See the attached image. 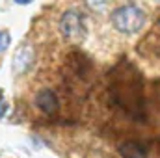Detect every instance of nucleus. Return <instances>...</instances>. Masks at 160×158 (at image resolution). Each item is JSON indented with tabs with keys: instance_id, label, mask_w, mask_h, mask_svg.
<instances>
[{
	"instance_id": "nucleus-1",
	"label": "nucleus",
	"mask_w": 160,
	"mask_h": 158,
	"mask_svg": "<svg viewBox=\"0 0 160 158\" xmlns=\"http://www.w3.org/2000/svg\"><path fill=\"white\" fill-rule=\"evenodd\" d=\"M108 104L128 121H147V101L143 95L142 77L130 62H123L114 69L108 86Z\"/></svg>"
},
{
	"instance_id": "nucleus-2",
	"label": "nucleus",
	"mask_w": 160,
	"mask_h": 158,
	"mask_svg": "<svg viewBox=\"0 0 160 158\" xmlns=\"http://www.w3.org/2000/svg\"><path fill=\"white\" fill-rule=\"evenodd\" d=\"M110 21L114 24V28L119 32V34H125V36H134L138 34L143 26H145V21H147V15L145 11L136 6V4H125V6H119L112 11L110 15Z\"/></svg>"
},
{
	"instance_id": "nucleus-3",
	"label": "nucleus",
	"mask_w": 160,
	"mask_h": 158,
	"mask_svg": "<svg viewBox=\"0 0 160 158\" xmlns=\"http://www.w3.org/2000/svg\"><path fill=\"white\" fill-rule=\"evenodd\" d=\"M58 30L67 41L80 43V41H84L86 34H88V24H86V19H84V15L80 11L69 9V11H65L62 15Z\"/></svg>"
},
{
	"instance_id": "nucleus-4",
	"label": "nucleus",
	"mask_w": 160,
	"mask_h": 158,
	"mask_svg": "<svg viewBox=\"0 0 160 158\" xmlns=\"http://www.w3.org/2000/svg\"><path fill=\"white\" fill-rule=\"evenodd\" d=\"M34 102H36V106L39 108L45 116H56L58 110H60V99H58L56 91L50 89V87L39 89V91L36 93Z\"/></svg>"
},
{
	"instance_id": "nucleus-5",
	"label": "nucleus",
	"mask_w": 160,
	"mask_h": 158,
	"mask_svg": "<svg viewBox=\"0 0 160 158\" xmlns=\"http://www.w3.org/2000/svg\"><path fill=\"white\" fill-rule=\"evenodd\" d=\"M32 65H34V48H32V45L24 43L22 47L17 48V52L13 56V73L24 75Z\"/></svg>"
},
{
	"instance_id": "nucleus-6",
	"label": "nucleus",
	"mask_w": 160,
	"mask_h": 158,
	"mask_svg": "<svg viewBox=\"0 0 160 158\" xmlns=\"http://www.w3.org/2000/svg\"><path fill=\"white\" fill-rule=\"evenodd\" d=\"M118 153L121 158H149V147L140 140H125Z\"/></svg>"
},
{
	"instance_id": "nucleus-7",
	"label": "nucleus",
	"mask_w": 160,
	"mask_h": 158,
	"mask_svg": "<svg viewBox=\"0 0 160 158\" xmlns=\"http://www.w3.org/2000/svg\"><path fill=\"white\" fill-rule=\"evenodd\" d=\"M9 41H11V36H9L8 32H0V52L8 48V45H9Z\"/></svg>"
},
{
	"instance_id": "nucleus-8",
	"label": "nucleus",
	"mask_w": 160,
	"mask_h": 158,
	"mask_svg": "<svg viewBox=\"0 0 160 158\" xmlns=\"http://www.w3.org/2000/svg\"><path fill=\"white\" fill-rule=\"evenodd\" d=\"M6 112H8V102H6V99L2 95V89H0V119L6 116Z\"/></svg>"
}]
</instances>
